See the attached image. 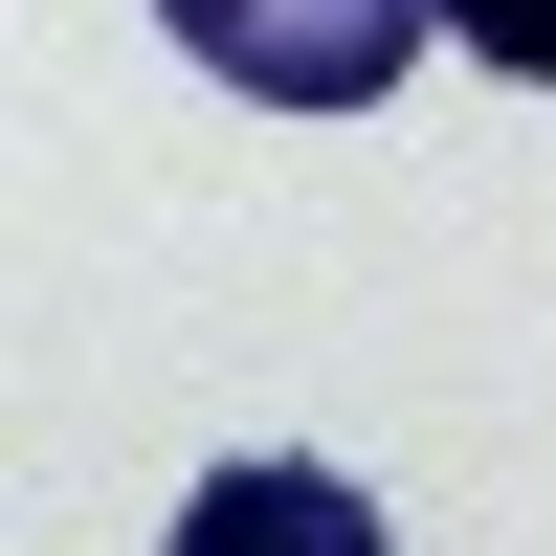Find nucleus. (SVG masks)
<instances>
[{"label": "nucleus", "instance_id": "1", "mask_svg": "<svg viewBox=\"0 0 556 556\" xmlns=\"http://www.w3.org/2000/svg\"><path fill=\"white\" fill-rule=\"evenodd\" d=\"M178 45H201L223 89H267V112H379L401 67H424L445 0H156Z\"/></svg>", "mask_w": 556, "mask_h": 556}, {"label": "nucleus", "instance_id": "2", "mask_svg": "<svg viewBox=\"0 0 556 556\" xmlns=\"http://www.w3.org/2000/svg\"><path fill=\"white\" fill-rule=\"evenodd\" d=\"M156 556H401V534H379V490H356V468L245 445V468H201V490H178V534H156Z\"/></svg>", "mask_w": 556, "mask_h": 556}, {"label": "nucleus", "instance_id": "3", "mask_svg": "<svg viewBox=\"0 0 556 556\" xmlns=\"http://www.w3.org/2000/svg\"><path fill=\"white\" fill-rule=\"evenodd\" d=\"M445 45H468V67H513V89H556V0H445Z\"/></svg>", "mask_w": 556, "mask_h": 556}]
</instances>
